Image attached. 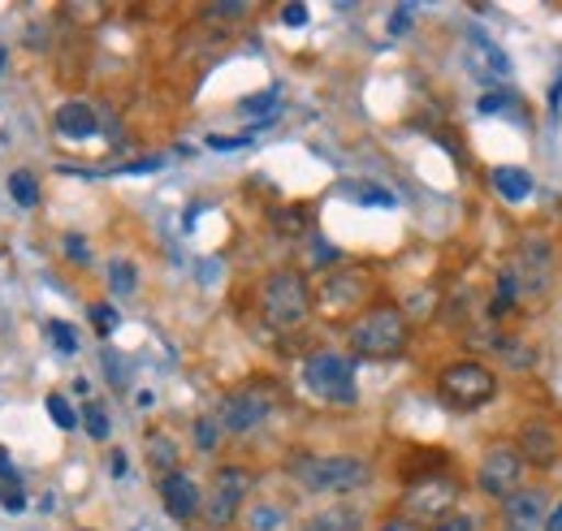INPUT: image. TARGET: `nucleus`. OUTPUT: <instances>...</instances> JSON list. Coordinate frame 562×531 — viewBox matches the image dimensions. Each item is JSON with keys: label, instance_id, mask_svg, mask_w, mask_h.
Instances as JSON below:
<instances>
[{"label": "nucleus", "instance_id": "26", "mask_svg": "<svg viewBox=\"0 0 562 531\" xmlns=\"http://www.w3.org/2000/svg\"><path fill=\"white\" fill-rule=\"evenodd\" d=\"M44 406H48V415H53V423H57L61 432H74V428H78V415H74V406L61 398V394H48Z\"/></svg>", "mask_w": 562, "mask_h": 531}, {"label": "nucleus", "instance_id": "29", "mask_svg": "<svg viewBox=\"0 0 562 531\" xmlns=\"http://www.w3.org/2000/svg\"><path fill=\"white\" fill-rule=\"evenodd\" d=\"M515 104V91H506V87H497V91H490V95H481V113H502V109H510Z\"/></svg>", "mask_w": 562, "mask_h": 531}, {"label": "nucleus", "instance_id": "15", "mask_svg": "<svg viewBox=\"0 0 562 531\" xmlns=\"http://www.w3.org/2000/svg\"><path fill=\"white\" fill-rule=\"evenodd\" d=\"M53 126H57L61 138H91V134L100 131L91 104H82V100H66V104L53 113Z\"/></svg>", "mask_w": 562, "mask_h": 531}, {"label": "nucleus", "instance_id": "3", "mask_svg": "<svg viewBox=\"0 0 562 531\" xmlns=\"http://www.w3.org/2000/svg\"><path fill=\"white\" fill-rule=\"evenodd\" d=\"M454 506H459V479L450 475V471H428V475H412L407 479V488H403V501H398V510H403V519H412V523H428V528H437L441 519H450L454 515Z\"/></svg>", "mask_w": 562, "mask_h": 531}, {"label": "nucleus", "instance_id": "41", "mask_svg": "<svg viewBox=\"0 0 562 531\" xmlns=\"http://www.w3.org/2000/svg\"><path fill=\"white\" fill-rule=\"evenodd\" d=\"M109 471H113V475H117V479H122V475H126V454H122V450H117V454H113V459H109Z\"/></svg>", "mask_w": 562, "mask_h": 531}, {"label": "nucleus", "instance_id": "18", "mask_svg": "<svg viewBox=\"0 0 562 531\" xmlns=\"http://www.w3.org/2000/svg\"><path fill=\"white\" fill-rule=\"evenodd\" d=\"M4 187H9V200L18 203V207H26V212L40 203V178H35V173H26V169H13Z\"/></svg>", "mask_w": 562, "mask_h": 531}, {"label": "nucleus", "instance_id": "11", "mask_svg": "<svg viewBox=\"0 0 562 531\" xmlns=\"http://www.w3.org/2000/svg\"><path fill=\"white\" fill-rule=\"evenodd\" d=\"M515 450H519V459L528 466H554L562 454V437L559 428L550 423V419H528L524 428H519V437H515Z\"/></svg>", "mask_w": 562, "mask_h": 531}, {"label": "nucleus", "instance_id": "36", "mask_svg": "<svg viewBox=\"0 0 562 531\" xmlns=\"http://www.w3.org/2000/svg\"><path fill=\"white\" fill-rule=\"evenodd\" d=\"M432 531H472V519L468 515H450V519H441Z\"/></svg>", "mask_w": 562, "mask_h": 531}, {"label": "nucleus", "instance_id": "8", "mask_svg": "<svg viewBox=\"0 0 562 531\" xmlns=\"http://www.w3.org/2000/svg\"><path fill=\"white\" fill-rule=\"evenodd\" d=\"M247 493H251V471L247 466H221L216 475H212V488L209 497H204V523L216 531L234 528V519L243 515V501H247Z\"/></svg>", "mask_w": 562, "mask_h": 531}, {"label": "nucleus", "instance_id": "38", "mask_svg": "<svg viewBox=\"0 0 562 531\" xmlns=\"http://www.w3.org/2000/svg\"><path fill=\"white\" fill-rule=\"evenodd\" d=\"M247 138H221V134H212L209 147H216V151H234V147H243Z\"/></svg>", "mask_w": 562, "mask_h": 531}, {"label": "nucleus", "instance_id": "5", "mask_svg": "<svg viewBox=\"0 0 562 531\" xmlns=\"http://www.w3.org/2000/svg\"><path fill=\"white\" fill-rule=\"evenodd\" d=\"M497 394V376L481 359H459L437 372V398L450 410H481Z\"/></svg>", "mask_w": 562, "mask_h": 531}, {"label": "nucleus", "instance_id": "23", "mask_svg": "<svg viewBox=\"0 0 562 531\" xmlns=\"http://www.w3.org/2000/svg\"><path fill=\"white\" fill-rule=\"evenodd\" d=\"M78 419H82V428H87V437H91V441H109V415H104V406L87 402Z\"/></svg>", "mask_w": 562, "mask_h": 531}, {"label": "nucleus", "instance_id": "6", "mask_svg": "<svg viewBox=\"0 0 562 531\" xmlns=\"http://www.w3.org/2000/svg\"><path fill=\"white\" fill-rule=\"evenodd\" d=\"M303 385L321 402L351 406L355 402V363L338 350H316L303 359Z\"/></svg>", "mask_w": 562, "mask_h": 531}, {"label": "nucleus", "instance_id": "27", "mask_svg": "<svg viewBox=\"0 0 562 531\" xmlns=\"http://www.w3.org/2000/svg\"><path fill=\"white\" fill-rule=\"evenodd\" d=\"M48 337H53V346H57L61 354H74V350H78V332H74V325H66V320H48Z\"/></svg>", "mask_w": 562, "mask_h": 531}, {"label": "nucleus", "instance_id": "16", "mask_svg": "<svg viewBox=\"0 0 562 531\" xmlns=\"http://www.w3.org/2000/svg\"><path fill=\"white\" fill-rule=\"evenodd\" d=\"M363 528V515L355 506H329V510H316L303 531H359Z\"/></svg>", "mask_w": 562, "mask_h": 531}, {"label": "nucleus", "instance_id": "7", "mask_svg": "<svg viewBox=\"0 0 562 531\" xmlns=\"http://www.w3.org/2000/svg\"><path fill=\"white\" fill-rule=\"evenodd\" d=\"M278 406L273 385H238L234 394H225L216 406V423L221 432H234V437H247L251 428H260Z\"/></svg>", "mask_w": 562, "mask_h": 531}, {"label": "nucleus", "instance_id": "33", "mask_svg": "<svg viewBox=\"0 0 562 531\" xmlns=\"http://www.w3.org/2000/svg\"><path fill=\"white\" fill-rule=\"evenodd\" d=\"M281 22L285 26H307V4H281Z\"/></svg>", "mask_w": 562, "mask_h": 531}, {"label": "nucleus", "instance_id": "22", "mask_svg": "<svg viewBox=\"0 0 562 531\" xmlns=\"http://www.w3.org/2000/svg\"><path fill=\"white\" fill-rule=\"evenodd\" d=\"M515 298H519V285H515L510 268H502L497 272V294H493V316H506L515 307Z\"/></svg>", "mask_w": 562, "mask_h": 531}, {"label": "nucleus", "instance_id": "12", "mask_svg": "<svg viewBox=\"0 0 562 531\" xmlns=\"http://www.w3.org/2000/svg\"><path fill=\"white\" fill-rule=\"evenodd\" d=\"M546 515H550L546 488H519L515 497L502 501V528L506 531H546Z\"/></svg>", "mask_w": 562, "mask_h": 531}, {"label": "nucleus", "instance_id": "32", "mask_svg": "<svg viewBox=\"0 0 562 531\" xmlns=\"http://www.w3.org/2000/svg\"><path fill=\"white\" fill-rule=\"evenodd\" d=\"M412 13H416L412 4H398V9L390 13V31H394V35H403V31H412Z\"/></svg>", "mask_w": 562, "mask_h": 531}, {"label": "nucleus", "instance_id": "34", "mask_svg": "<svg viewBox=\"0 0 562 531\" xmlns=\"http://www.w3.org/2000/svg\"><path fill=\"white\" fill-rule=\"evenodd\" d=\"M247 13V4H238V0H225V4H209V18H243Z\"/></svg>", "mask_w": 562, "mask_h": 531}, {"label": "nucleus", "instance_id": "39", "mask_svg": "<svg viewBox=\"0 0 562 531\" xmlns=\"http://www.w3.org/2000/svg\"><path fill=\"white\" fill-rule=\"evenodd\" d=\"M546 531H562V497L550 506V515H546Z\"/></svg>", "mask_w": 562, "mask_h": 531}, {"label": "nucleus", "instance_id": "13", "mask_svg": "<svg viewBox=\"0 0 562 531\" xmlns=\"http://www.w3.org/2000/svg\"><path fill=\"white\" fill-rule=\"evenodd\" d=\"M160 501H165L169 519H178V523H191V519L204 510V493H200V484H195L187 471L160 475Z\"/></svg>", "mask_w": 562, "mask_h": 531}, {"label": "nucleus", "instance_id": "14", "mask_svg": "<svg viewBox=\"0 0 562 531\" xmlns=\"http://www.w3.org/2000/svg\"><path fill=\"white\" fill-rule=\"evenodd\" d=\"M468 53H472V69L481 78H510V57L493 44L485 31H468Z\"/></svg>", "mask_w": 562, "mask_h": 531}, {"label": "nucleus", "instance_id": "40", "mask_svg": "<svg viewBox=\"0 0 562 531\" xmlns=\"http://www.w3.org/2000/svg\"><path fill=\"white\" fill-rule=\"evenodd\" d=\"M0 479L18 484V471H13V463H9V454H4V450H0Z\"/></svg>", "mask_w": 562, "mask_h": 531}, {"label": "nucleus", "instance_id": "20", "mask_svg": "<svg viewBox=\"0 0 562 531\" xmlns=\"http://www.w3.org/2000/svg\"><path fill=\"white\" fill-rule=\"evenodd\" d=\"M135 285H139V272H135L131 260H113V264H109V290H113L117 298L135 294Z\"/></svg>", "mask_w": 562, "mask_h": 531}, {"label": "nucleus", "instance_id": "9", "mask_svg": "<svg viewBox=\"0 0 562 531\" xmlns=\"http://www.w3.org/2000/svg\"><path fill=\"white\" fill-rule=\"evenodd\" d=\"M524 459H519V450L510 445V441H502V445H490L485 450V459L476 466V484H481V493L485 497H497V501H506V497H515L519 488H524Z\"/></svg>", "mask_w": 562, "mask_h": 531}, {"label": "nucleus", "instance_id": "37", "mask_svg": "<svg viewBox=\"0 0 562 531\" xmlns=\"http://www.w3.org/2000/svg\"><path fill=\"white\" fill-rule=\"evenodd\" d=\"M376 531H424L420 523H412V519H403V515H394V519H385Z\"/></svg>", "mask_w": 562, "mask_h": 531}, {"label": "nucleus", "instance_id": "1", "mask_svg": "<svg viewBox=\"0 0 562 531\" xmlns=\"http://www.w3.org/2000/svg\"><path fill=\"white\" fill-rule=\"evenodd\" d=\"M290 475L299 479V488L307 493H325V497H347L372 484V463L359 454H303L290 463Z\"/></svg>", "mask_w": 562, "mask_h": 531}, {"label": "nucleus", "instance_id": "4", "mask_svg": "<svg viewBox=\"0 0 562 531\" xmlns=\"http://www.w3.org/2000/svg\"><path fill=\"white\" fill-rule=\"evenodd\" d=\"M407 316L398 307H372L351 325V350L359 359H398L407 350Z\"/></svg>", "mask_w": 562, "mask_h": 531}, {"label": "nucleus", "instance_id": "21", "mask_svg": "<svg viewBox=\"0 0 562 531\" xmlns=\"http://www.w3.org/2000/svg\"><path fill=\"white\" fill-rule=\"evenodd\" d=\"M281 523H285V510H281V506L260 501V506L247 510V531H278Z\"/></svg>", "mask_w": 562, "mask_h": 531}, {"label": "nucleus", "instance_id": "30", "mask_svg": "<svg viewBox=\"0 0 562 531\" xmlns=\"http://www.w3.org/2000/svg\"><path fill=\"white\" fill-rule=\"evenodd\" d=\"M66 260L70 264H91V247H87V238H78V234H66Z\"/></svg>", "mask_w": 562, "mask_h": 531}, {"label": "nucleus", "instance_id": "31", "mask_svg": "<svg viewBox=\"0 0 562 531\" xmlns=\"http://www.w3.org/2000/svg\"><path fill=\"white\" fill-rule=\"evenodd\" d=\"M273 104H278V91H260V95L243 100V104H238V113H269Z\"/></svg>", "mask_w": 562, "mask_h": 531}, {"label": "nucleus", "instance_id": "28", "mask_svg": "<svg viewBox=\"0 0 562 531\" xmlns=\"http://www.w3.org/2000/svg\"><path fill=\"white\" fill-rule=\"evenodd\" d=\"M91 325L100 337H109V332L117 329V307H109V303H100V307H91Z\"/></svg>", "mask_w": 562, "mask_h": 531}, {"label": "nucleus", "instance_id": "10", "mask_svg": "<svg viewBox=\"0 0 562 531\" xmlns=\"http://www.w3.org/2000/svg\"><path fill=\"white\" fill-rule=\"evenodd\" d=\"M506 268H510V276H515L524 298H541L550 290V281H554V251H550V242L541 234H532V238L519 242L515 260Z\"/></svg>", "mask_w": 562, "mask_h": 531}, {"label": "nucleus", "instance_id": "17", "mask_svg": "<svg viewBox=\"0 0 562 531\" xmlns=\"http://www.w3.org/2000/svg\"><path fill=\"white\" fill-rule=\"evenodd\" d=\"M493 191L506 203H524L532 195V178H528L524 169H515V165H510V169L502 165V169H493Z\"/></svg>", "mask_w": 562, "mask_h": 531}, {"label": "nucleus", "instance_id": "19", "mask_svg": "<svg viewBox=\"0 0 562 531\" xmlns=\"http://www.w3.org/2000/svg\"><path fill=\"white\" fill-rule=\"evenodd\" d=\"M147 463L156 466L160 475L178 471V445H173L165 432H151V437H147Z\"/></svg>", "mask_w": 562, "mask_h": 531}, {"label": "nucleus", "instance_id": "24", "mask_svg": "<svg viewBox=\"0 0 562 531\" xmlns=\"http://www.w3.org/2000/svg\"><path fill=\"white\" fill-rule=\"evenodd\" d=\"M347 191L355 195V203H368V207H394V203H398L385 187H368V182H355Z\"/></svg>", "mask_w": 562, "mask_h": 531}, {"label": "nucleus", "instance_id": "25", "mask_svg": "<svg viewBox=\"0 0 562 531\" xmlns=\"http://www.w3.org/2000/svg\"><path fill=\"white\" fill-rule=\"evenodd\" d=\"M216 441H221V423H216V415L195 419V450H200V454H212Z\"/></svg>", "mask_w": 562, "mask_h": 531}, {"label": "nucleus", "instance_id": "35", "mask_svg": "<svg viewBox=\"0 0 562 531\" xmlns=\"http://www.w3.org/2000/svg\"><path fill=\"white\" fill-rule=\"evenodd\" d=\"M0 506H4L9 515H22V510H26V497L13 488V493H0Z\"/></svg>", "mask_w": 562, "mask_h": 531}, {"label": "nucleus", "instance_id": "2", "mask_svg": "<svg viewBox=\"0 0 562 531\" xmlns=\"http://www.w3.org/2000/svg\"><path fill=\"white\" fill-rule=\"evenodd\" d=\"M260 316L281 332L299 329L312 316V285H307V276L294 272V268H281L273 276H265V285H260Z\"/></svg>", "mask_w": 562, "mask_h": 531}]
</instances>
